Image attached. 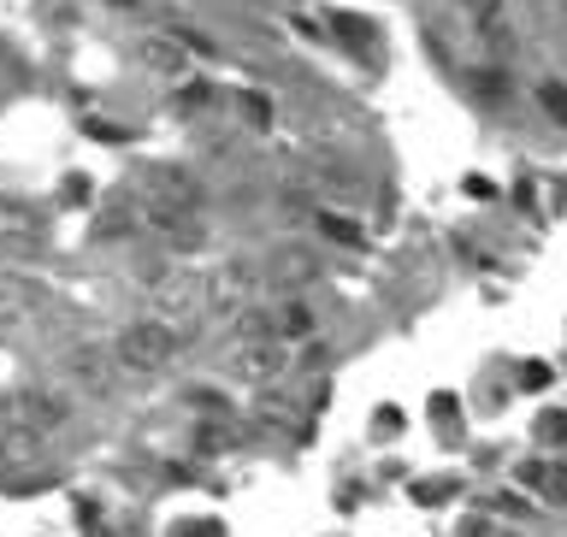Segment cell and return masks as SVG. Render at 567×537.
Instances as JSON below:
<instances>
[{"label": "cell", "mask_w": 567, "mask_h": 537, "mask_svg": "<svg viewBox=\"0 0 567 537\" xmlns=\"http://www.w3.org/2000/svg\"><path fill=\"white\" fill-rule=\"evenodd\" d=\"M225 366H230V379H243V384H278L284 372H290V343L278 337V326L243 313L237 337H230V349H225Z\"/></svg>", "instance_id": "6da1fadb"}, {"label": "cell", "mask_w": 567, "mask_h": 537, "mask_svg": "<svg viewBox=\"0 0 567 537\" xmlns=\"http://www.w3.org/2000/svg\"><path fill=\"white\" fill-rule=\"evenodd\" d=\"M113 361L124 379H154V372H166L177 361V349H184V331L166 326V319H131L124 331H113Z\"/></svg>", "instance_id": "7a4b0ae2"}, {"label": "cell", "mask_w": 567, "mask_h": 537, "mask_svg": "<svg viewBox=\"0 0 567 537\" xmlns=\"http://www.w3.org/2000/svg\"><path fill=\"white\" fill-rule=\"evenodd\" d=\"M213 308V296H207V278L202 272H189V266H166V272H154L148 278V319H166V326H195Z\"/></svg>", "instance_id": "3957f363"}, {"label": "cell", "mask_w": 567, "mask_h": 537, "mask_svg": "<svg viewBox=\"0 0 567 537\" xmlns=\"http://www.w3.org/2000/svg\"><path fill=\"white\" fill-rule=\"evenodd\" d=\"M65 379L83 390V396H106L124 372H118V361H113V349H95V343H83V349H71L65 354Z\"/></svg>", "instance_id": "277c9868"}, {"label": "cell", "mask_w": 567, "mask_h": 537, "mask_svg": "<svg viewBox=\"0 0 567 537\" xmlns=\"http://www.w3.org/2000/svg\"><path fill=\"white\" fill-rule=\"evenodd\" d=\"M42 248V213L18 195H0V255H35Z\"/></svg>", "instance_id": "5b68a950"}, {"label": "cell", "mask_w": 567, "mask_h": 537, "mask_svg": "<svg viewBox=\"0 0 567 537\" xmlns=\"http://www.w3.org/2000/svg\"><path fill=\"white\" fill-rule=\"evenodd\" d=\"M142 219H148V230L166 248H202L207 242V230H202V213H172V207H154V202H142Z\"/></svg>", "instance_id": "8992f818"}, {"label": "cell", "mask_w": 567, "mask_h": 537, "mask_svg": "<svg viewBox=\"0 0 567 537\" xmlns=\"http://www.w3.org/2000/svg\"><path fill=\"white\" fill-rule=\"evenodd\" d=\"M42 278H30V272H0V326H24V319L42 308Z\"/></svg>", "instance_id": "52a82bcc"}, {"label": "cell", "mask_w": 567, "mask_h": 537, "mask_svg": "<svg viewBox=\"0 0 567 537\" xmlns=\"http://www.w3.org/2000/svg\"><path fill=\"white\" fill-rule=\"evenodd\" d=\"M207 296H213V308L243 313V308H248V296H255V266H243V260L219 266V272L207 278Z\"/></svg>", "instance_id": "ba28073f"}, {"label": "cell", "mask_w": 567, "mask_h": 537, "mask_svg": "<svg viewBox=\"0 0 567 537\" xmlns=\"http://www.w3.org/2000/svg\"><path fill=\"white\" fill-rule=\"evenodd\" d=\"M154 207H172V213H202V184L189 172H154V189H148Z\"/></svg>", "instance_id": "9c48e42d"}, {"label": "cell", "mask_w": 567, "mask_h": 537, "mask_svg": "<svg viewBox=\"0 0 567 537\" xmlns=\"http://www.w3.org/2000/svg\"><path fill=\"white\" fill-rule=\"evenodd\" d=\"M461 12H467V24L485 35L491 48H503L508 42V12H503V0H455Z\"/></svg>", "instance_id": "30bf717a"}, {"label": "cell", "mask_w": 567, "mask_h": 537, "mask_svg": "<svg viewBox=\"0 0 567 537\" xmlns=\"http://www.w3.org/2000/svg\"><path fill=\"white\" fill-rule=\"evenodd\" d=\"M136 60L148 71H159V78H184L189 53H184V42H172V35H148V42L136 48Z\"/></svg>", "instance_id": "8fae6325"}, {"label": "cell", "mask_w": 567, "mask_h": 537, "mask_svg": "<svg viewBox=\"0 0 567 537\" xmlns=\"http://www.w3.org/2000/svg\"><path fill=\"white\" fill-rule=\"evenodd\" d=\"M266 278H272V283H301V278H313V255H301V248H278L272 266H266Z\"/></svg>", "instance_id": "7c38bea8"}, {"label": "cell", "mask_w": 567, "mask_h": 537, "mask_svg": "<svg viewBox=\"0 0 567 537\" xmlns=\"http://www.w3.org/2000/svg\"><path fill=\"white\" fill-rule=\"evenodd\" d=\"M308 331H313V313L301 308V301H290V308L278 313V337H284V343H296V337H308Z\"/></svg>", "instance_id": "4fadbf2b"}, {"label": "cell", "mask_w": 567, "mask_h": 537, "mask_svg": "<svg viewBox=\"0 0 567 537\" xmlns=\"http://www.w3.org/2000/svg\"><path fill=\"white\" fill-rule=\"evenodd\" d=\"M526 478L549 496V503H567V473L561 467H526Z\"/></svg>", "instance_id": "5bb4252c"}, {"label": "cell", "mask_w": 567, "mask_h": 537, "mask_svg": "<svg viewBox=\"0 0 567 537\" xmlns=\"http://www.w3.org/2000/svg\"><path fill=\"white\" fill-rule=\"evenodd\" d=\"M319 225H326L337 242H361V237H354V225H349V219H337V213H319Z\"/></svg>", "instance_id": "9a60e30c"}, {"label": "cell", "mask_w": 567, "mask_h": 537, "mask_svg": "<svg viewBox=\"0 0 567 537\" xmlns=\"http://www.w3.org/2000/svg\"><path fill=\"white\" fill-rule=\"evenodd\" d=\"M544 106H549L556 118H567V89H556V83H549V89H544Z\"/></svg>", "instance_id": "2e32d148"}, {"label": "cell", "mask_w": 567, "mask_h": 537, "mask_svg": "<svg viewBox=\"0 0 567 537\" xmlns=\"http://www.w3.org/2000/svg\"><path fill=\"white\" fill-rule=\"evenodd\" d=\"M544 437H567V414H549L544 420Z\"/></svg>", "instance_id": "e0dca14e"}, {"label": "cell", "mask_w": 567, "mask_h": 537, "mask_svg": "<svg viewBox=\"0 0 567 537\" xmlns=\"http://www.w3.org/2000/svg\"><path fill=\"white\" fill-rule=\"evenodd\" d=\"M7 65H12V60H7V42H0V78H7Z\"/></svg>", "instance_id": "ac0fdd59"}]
</instances>
